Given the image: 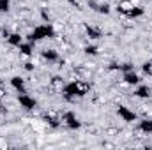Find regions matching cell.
<instances>
[{"instance_id":"cell-1","label":"cell","mask_w":152,"mask_h":150,"mask_svg":"<svg viewBox=\"0 0 152 150\" xmlns=\"http://www.w3.org/2000/svg\"><path fill=\"white\" fill-rule=\"evenodd\" d=\"M118 7H120V11H124V12H129V11H133V9H134V5H133V2H131V0H124V2H120V4H118Z\"/></svg>"}]
</instances>
